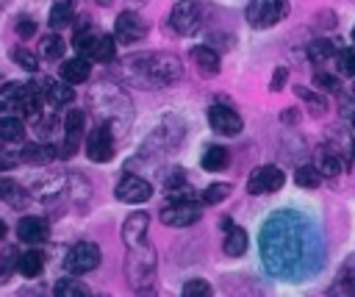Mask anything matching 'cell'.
Masks as SVG:
<instances>
[{
    "instance_id": "cell-1",
    "label": "cell",
    "mask_w": 355,
    "mask_h": 297,
    "mask_svg": "<svg viewBox=\"0 0 355 297\" xmlns=\"http://www.w3.org/2000/svg\"><path fill=\"white\" fill-rule=\"evenodd\" d=\"M183 67L175 56L169 53H139V56H128L122 61V80L130 86H141V89H158V86H169L180 78Z\"/></svg>"
},
{
    "instance_id": "cell-2",
    "label": "cell",
    "mask_w": 355,
    "mask_h": 297,
    "mask_svg": "<svg viewBox=\"0 0 355 297\" xmlns=\"http://www.w3.org/2000/svg\"><path fill=\"white\" fill-rule=\"evenodd\" d=\"M288 214H277L269 219L266 230H263V239H272V241H280L277 244H263V261L269 264V272L275 275H286V269L297 266L302 261V239H300V225H286Z\"/></svg>"
},
{
    "instance_id": "cell-3",
    "label": "cell",
    "mask_w": 355,
    "mask_h": 297,
    "mask_svg": "<svg viewBox=\"0 0 355 297\" xmlns=\"http://www.w3.org/2000/svg\"><path fill=\"white\" fill-rule=\"evenodd\" d=\"M128 278L130 286L141 294V291H153V280H155V250L147 241H139L133 247H128Z\"/></svg>"
},
{
    "instance_id": "cell-4",
    "label": "cell",
    "mask_w": 355,
    "mask_h": 297,
    "mask_svg": "<svg viewBox=\"0 0 355 297\" xmlns=\"http://www.w3.org/2000/svg\"><path fill=\"white\" fill-rule=\"evenodd\" d=\"M286 14H288V0H250V6L244 11L247 22L258 31L277 25Z\"/></svg>"
},
{
    "instance_id": "cell-5",
    "label": "cell",
    "mask_w": 355,
    "mask_h": 297,
    "mask_svg": "<svg viewBox=\"0 0 355 297\" xmlns=\"http://www.w3.org/2000/svg\"><path fill=\"white\" fill-rule=\"evenodd\" d=\"M200 25H202V8L194 0H180L169 14V28L178 36H191L200 31Z\"/></svg>"
},
{
    "instance_id": "cell-6",
    "label": "cell",
    "mask_w": 355,
    "mask_h": 297,
    "mask_svg": "<svg viewBox=\"0 0 355 297\" xmlns=\"http://www.w3.org/2000/svg\"><path fill=\"white\" fill-rule=\"evenodd\" d=\"M89 100H92V103H100L97 117H103V122H105V125H111V117H114V114H116V117H119V122H122V111H128V108H130V105H128V100L122 97V92L111 89V86H94V92L89 94Z\"/></svg>"
},
{
    "instance_id": "cell-7",
    "label": "cell",
    "mask_w": 355,
    "mask_h": 297,
    "mask_svg": "<svg viewBox=\"0 0 355 297\" xmlns=\"http://www.w3.org/2000/svg\"><path fill=\"white\" fill-rule=\"evenodd\" d=\"M47 103V80H31V83H22V94H19V117L22 119H31L36 122L39 114H42V105Z\"/></svg>"
},
{
    "instance_id": "cell-8",
    "label": "cell",
    "mask_w": 355,
    "mask_h": 297,
    "mask_svg": "<svg viewBox=\"0 0 355 297\" xmlns=\"http://www.w3.org/2000/svg\"><path fill=\"white\" fill-rule=\"evenodd\" d=\"M64 266L72 272V275H86L92 272L94 266H100V247L92 244V241H78L69 247L67 258H64Z\"/></svg>"
},
{
    "instance_id": "cell-9",
    "label": "cell",
    "mask_w": 355,
    "mask_h": 297,
    "mask_svg": "<svg viewBox=\"0 0 355 297\" xmlns=\"http://www.w3.org/2000/svg\"><path fill=\"white\" fill-rule=\"evenodd\" d=\"M86 155L94 164H105L114 158V130L105 122H97V128L86 136Z\"/></svg>"
},
{
    "instance_id": "cell-10",
    "label": "cell",
    "mask_w": 355,
    "mask_h": 297,
    "mask_svg": "<svg viewBox=\"0 0 355 297\" xmlns=\"http://www.w3.org/2000/svg\"><path fill=\"white\" fill-rule=\"evenodd\" d=\"M283 183H286L283 169L275 167V164H263V167H258V169L250 172L247 192L250 194H269V192H277Z\"/></svg>"
},
{
    "instance_id": "cell-11",
    "label": "cell",
    "mask_w": 355,
    "mask_h": 297,
    "mask_svg": "<svg viewBox=\"0 0 355 297\" xmlns=\"http://www.w3.org/2000/svg\"><path fill=\"white\" fill-rule=\"evenodd\" d=\"M208 125L219 136H239L244 128L239 111H233L230 105H211L208 108Z\"/></svg>"
},
{
    "instance_id": "cell-12",
    "label": "cell",
    "mask_w": 355,
    "mask_h": 297,
    "mask_svg": "<svg viewBox=\"0 0 355 297\" xmlns=\"http://www.w3.org/2000/svg\"><path fill=\"white\" fill-rule=\"evenodd\" d=\"M144 33H147V25L136 11H122L114 22V36L122 44H133V42L144 39Z\"/></svg>"
},
{
    "instance_id": "cell-13",
    "label": "cell",
    "mask_w": 355,
    "mask_h": 297,
    "mask_svg": "<svg viewBox=\"0 0 355 297\" xmlns=\"http://www.w3.org/2000/svg\"><path fill=\"white\" fill-rule=\"evenodd\" d=\"M83 128H86V114L83 111H69L64 117V144L58 147L61 158H69L78 150V144L83 139Z\"/></svg>"
},
{
    "instance_id": "cell-14",
    "label": "cell",
    "mask_w": 355,
    "mask_h": 297,
    "mask_svg": "<svg viewBox=\"0 0 355 297\" xmlns=\"http://www.w3.org/2000/svg\"><path fill=\"white\" fill-rule=\"evenodd\" d=\"M200 217H202V208H200L197 203H169V205L161 211V222L169 225V228L194 225Z\"/></svg>"
},
{
    "instance_id": "cell-15",
    "label": "cell",
    "mask_w": 355,
    "mask_h": 297,
    "mask_svg": "<svg viewBox=\"0 0 355 297\" xmlns=\"http://www.w3.org/2000/svg\"><path fill=\"white\" fill-rule=\"evenodd\" d=\"M150 194H153V186L139 175H125L114 189V197L122 203H144L150 200Z\"/></svg>"
},
{
    "instance_id": "cell-16",
    "label": "cell",
    "mask_w": 355,
    "mask_h": 297,
    "mask_svg": "<svg viewBox=\"0 0 355 297\" xmlns=\"http://www.w3.org/2000/svg\"><path fill=\"white\" fill-rule=\"evenodd\" d=\"M47 233H50V225L44 217H25L17 222V236L25 244H39L47 239Z\"/></svg>"
},
{
    "instance_id": "cell-17",
    "label": "cell",
    "mask_w": 355,
    "mask_h": 297,
    "mask_svg": "<svg viewBox=\"0 0 355 297\" xmlns=\"http://www.w3.org/2000/svg\"><path fill=\"white\" fill-rule=\"evenodd\" d=\"M147 225H150L147 214H144V211H133V214L122 222V241H125V247H133V244L144 241V239H147Z\"/></svg>"
},
{
    "instance_id": "cell-18",
    "label": "cell",
    "mask_w": 355,
    "mask_h": 297,
    "mask_svg": "<svg viewBox=\"0 0 355 297\" xmlns=\"http://www.w3.org/2000/svg\"><path fill=\"white\" fill-rule=\"evenodd\" d=\"M89 72H92V58L89 56H75V58H67L64 64H61V78L64 80H69L72 86L75 83H83L86 78H89Z\"/></svg>"
},
{
    "instance_id": "cell-19",
    "label": "cell",
    "mask_w": 355,
    "mask_h": 297,
    "mask_svg": "<svg viewBox=\"0 0 355 297\" xmlns=\"http://www.w3.org/2000/svg\"><path fill=\"white\" fill-rule=\"evenodd\" d=\"M55 155H58V147L33 142V144H25V147H22L19 161H22V164H33V167H44V164H50Z\"/></svg>"
},
{
    "instance_id": "cell-20",
    "label": "cell",
    "mask_w": 355,
    "mask_h": 297,
    "mask_svg": "<svg viewBox=\"0 0 355 297\" xmlns=\"http://www.w3.org/2000/svg\"><path fill=\"white\" fill-rule=\"evenodd\" d=\"M0 200H6L11 208H28L31 205V192L28 189H22L19 183H14L11 178H0Z\"/></svg>"
},
{
    "instance_id": "cell-21",
    "label": "cell",
    "mask_w": 355,
    "mask_h": 297,
    "mask_svg": "<svg viewBox=\"0 0 355 297\" xmlns=\"http://www.w3.org/2000/svg\"><path fill=\"white\" fill-rule=\"evenodd\" d=\"M72 97H75V92H72V83L69 80H47V105L50 108L58 111V108L69 105Z\"/></svg>"
},
{
    "instance_id": "cell-22",
    "label": "cell",
    "mask_w": 355,
    "mask_h": 297,
    "mask_svg": "<svg viewBox=\"0 0 355 297\" xmlns=\"http://www.w3.org/2000/svg\"><path fill=\"white\" fill-rule=\"evenodd\" d=\"M247 244H250V239H247V230H244V228L230 225V228L225 230V241H222L225 255H233V258H236V255H244Z\"/></svg>"
},
{
    "instance_id": "cell-23",
    "label": "cell",
    "mask_w": 355,
    "mask_h": 297,
    "mask_svg": "<svg viewBox=\"0 0 355 297\" xmlns=\"http://www.w3.org/2000/svg\"><path fill=\"white\" fill-rule=\"evenodd\" d=\"M75 19V3L72 0H55L53 8H50V25L53 31H61L67 25H72Z\"/></svg>"
},
{
    "instance_id": "cell-24",
    "label": "cell",
    "mask_w": 355,
    "mask_h": 297,
    "mask_svg": "<svg viewBox=\"0 0 355 297\" xmlns=\"http://www.w3.org/2000/svg\"><path fill=\"white\" fill-rule=\"evenodd\" d=\"M17 269H19L25 278H39L42 269H44V255H42L39 250H25V253H19Z\"/></svg>"
},
{
    "instance_id": "cell-25",
    "label": "cell",
    "mask_w": 355,
    "mask_h": 297,
    "mask_svg": "<svg viewBox=\"0 0 355 297\" xmlns=\"http://www.w3.org/2000/svg\"><path fill=\"white\" fill-rule=\"evenodd\" d=\"M191 61L197 64V69L202 75H216L219 72V56L211 47H194L191 50Z\"/></svg>"
},
{
    "instance_id": "cell-26",
    "label": "cell",
    "mask_w": 355,
    "mask_h": 297,
    "mask_svg": "<svg viewBox=\"0 0 355 297\" xmlns=\"http://www.w3.org/2000/svg\"><path fill=\"white\" fill-rule=\"evenodd\" d=\"M97 36H100V33H94L86 22H83L80 28H75V36H72V47H75V53H80V56H89V58H92V50H94Z\"/></svg>"
},
{
    "instance_id": "cell-27",
    "label": "cell",
    "mask_w": 355,
    "mask_h": 297,
    "mask_svg": "<svg viewBox=\"0 0 355 297\" xmlns=\"http://www.w3.org/2000/svg\"><path fill=\"white\" fill-rule=\"evenodd\" d=\"M227 164H230V153L225 147H208L205 155H202V169L205 172H222V169H227Z\"/></svg>"
},
{
    "instance_id": "cell-28",
    "label": "cell",
    "mask_w": 355,
    "mask_h": 297,
    "mask_svg": "<svg viewBox=\"0 0 355 297\" xmlns=\"http://www.w3.org/2000/svg\"><path fill=\"white\" fill-rule=\"evenodd\" d=\"M25 136V122L22 117H0V139L3 142H22Z\"/></svg>"
},
{
    "instance_id": "cell-29",
    "label": "cell",
    "mask_w": 355,
    "mask_h": 297,
    "mask_svg": "<svg viewBox=\"0 0 355 297\" xmlns=\"http://www.w3.org/2000/svg\"><path fill=\"white\" fill-rule=\"evenodd\" d=\"M114 56H116V36L100 33L92 50V61H114Z\"/></svg>"
},
{
    "instance_id": "cell-30",
    "label": "cell",
    "mask_w": 355,
    "mask_h": 297,
    "mask_svg": "<svg viewBox=\"0 0 355 297\" xmlns=\"http://www.w3.org/2000/svg\"><path fill=\"white\" fill-rule=\"evenodd\" d=\"M294 92H297V97L308 105V111H311V114H316V117H319V114H324V111H327V100H324V94H322V92H313V89H305V86H297Z\"/></svg>"
},
{
    "instance_id": "cell-31",
    "label": "cell",
    "mask_w": 355,
    "mask_h": 297,
    "mask_svg": "<svg viewBox=\"0 0 355 297\" xmlns=\"http://www.w3.org/2000/svg\"><path fill=\"white\" fill-rule=\"evenodd\" d=\"M19 94H22V83H3L0 86V111H17L19 105Z\"/></svg>"
},
{
    "instance_id": "cell-32",
    "label": "cell",
    "mask_w": 355,
    "mask_h": 297,
    "mask_svg": "<svg viewBox=\"0 0 355 297\" xmlns=\"http://www.w3.org/2000/svg\"><path fill=\"white\" fill-rule=\"evenodd\" d=\"M89 289L78 278H61L55 280V297H86Z\"/></svg>"
},
{
    "instance_id": "cell-33",
    "label": "cell",
    "mask_w": 355,
    "mask_h": 297,
    "mask_svg": "<svg viewBox=\"0 0 355 297\" xmlns=\"http://www.w3.org/2000/svg\"><path fill=\"white\" fill-rule=\"evenodd\" d=\"M316 169L324 175V178H336L341 172V161L330 153V150H319L316 153Z\"/></svg>"
},
{
    "instance_id": "cell-34",
    "label": "cell",
    "mask_w": 355,
    "mask_h": 297,
    "mask_svg": "<svg viewBox=\"0 0 355 297\" xmlns=\"http://www.w3.org/2000/svg\"><path fill=\"white\" fill-rule=\"evenodd\" d=\"M322 178L324 175L316 169V164L313 167H297V172H294V183L302 186V189H316L322 183Z\"/></svg>"
},
{
    "instance_id": "cell-35",
    "label": "cell",
    "mask_w": 355,
    "mask_h": 297,
    "mask_svg": "<svg viewBox=\"0 0 355 297\" xmlns=\"http://www.w3.org/2000/svg\"><path fill=\"white\" fill-rule=\"evenodd\" d=\"M39 47H42V56H44L47 61H58V58L64 56V42H61L58 33H47Z\"/></svg>"
},
{
    "instance_id": "cell-36",
    "label": "cell",
    "mask_w": 355,
    "mask_h": 297,
    "mask_svg": "<svg viewBox=\"0 0 355 297\" xmlns=\"http://www.w3.org/2000/svg\"><path fill=\"white\" fill-rule=\"evenodd\" d=\"M230 192H233V186H230V183H211V186L200 194V200H202L205 205H216V203L227 200V197H230Z\"/></svg>"
},
{
    "instance_id": "cell-37",
    "label": "cell",
    "mask_w": 355,
    "mask_h": 297,
    "mask_svg": "<svg viewBox=\"0 0 355 297\" xmlns=\"http://www.w3.org/2000/svg\"><path fill=\"white\" fill-rule=\"evenodd\" d=\"M61 189H64V178H61V175H44V178L36 183L33 194H36V197H53V194L61 192Z\"/></svg>"
},
{
    "instance_id": "cell-38",
    "label": "cell",
    "mask_w": 355,
    "mask_h": 297,
    "mask_svg": "<svg viewBox=\"0 0 355 297\" xmlns=\"http://www.w3.org/2000/svg\"><path fill=\"white\" fill-rule=\"evenodd\" d=\"M330 294H355V266H344V272L333 283Z\"/></svg>"
},
{
    "instance_id": "cell-39",
    "label": "cell",
    "mask_w": 355,
    "mask_h": 297,
    "mask_svg": "<svg viewBox=\"0 0 355 297\" xmlns=\"http://www.w3.org/2000/svg\"><path fill=\"white\" fill-rule=\"evenodd\" d=\"M336 53V47H333V42H327V39H316V42H311L308 44V56H311V61H327L330 56Z\"/></svg>"
},
{
    "instance_id": "cell-40",
    "label": "cell",
    "mask_w": 355,
    "mask_h": 297,
    "mask_svg": "<svg viewBox=\"0 0 355 297\" xmlns=\"http://www.w3.org/2000/svg\"><path fill=\"white\" fill-rule=\"evenodd\" d=\"M183 297H211V283L202 280V278L186 280L183 283Z\"/></svg>"
},
{
    "instance_id": "cell-41",
    "label": "cell",
    "mask_w": 355,
    "mask_h": 297,
    "mask_svg": "<svg viewBox=\"0 0 355 297\" xmlns=\"http://www.w3.org/2000/svg\"><path fill=\"white\" fill-rule=\"evenodd\" d=\"M11 56H14V61H17V64H19L22 69H28V72H36V69H39V58L33 56V50L17 47V50H14Z\"/></svg>"
},
{
    "instance_id": "cell-42",
    "label": "cell",
    "mask_w": 355,
    "mask_h": 297,
    "mask_svg": "<svg viewBox=\"0 0 355 297\" xmlns=\"http://www.w3.org/2000/svg\"><path fill=\"white\" fill-rule=\"evenodd\" d=\"M338 72L341 75H355V50H344L341 56H338Z\"/></svg>"
},
{
    "instance_id": "cell-43",
    "label": "cell",
    "mask_w": 355,
    "mask_h": 297,
    "mask_svg": "<svg viewBox=\"0 0 355 297\" xmlns=\"http://www.w3.org/2000/svg\"><path fill=\"white\" fill-rule=\"evenodd\" d=\"M14 28H17V36H19V39H31V36L36 33V22H33L31 17H25V14L17 19V25H14Z\"/></svg>"
},
{
    "instance_id": "cell-44",
    "label": "cell",
    "mask_w": 355,
    "mask_h": 297,
    "mask_svg": "<svg viewBox=\"0 0 355 297\" xmlns=\"http://www.w3.org/2000/svg\"><path fill=\"white\" fill-rule=\"evenodd\" d=\"M313 83H316L319 89H324V92H338V78H333V75H327V72H316V75H313Z\"/></svg>"
},
{
    "instance_id": "cell-45",
    "label": "cell",
    "mask_w": 355,
    "mask_h": 297,
    "mask_svg": "<svg viewBox=\"0 0 355 297\" xmlns=\"http://www.w3.org/2000/svg\"><path fill=\"white\" fill-rule=\"evenodd\" d=\"M17 261H19L17 250H14V247H6V250H3V258H0V264H3V272H11V269L17 266Z\"/></svg>"
},
{
    "instance_id": "cell-46",
    "label": "cell",
    "mask_w": 355,
    "mask_h": 297,
    "mask_svg": "<svg viewBox=\"0 0 355 297\" xmlns=\"http://www.w3.org/2000/svg\"><path fill=\"white\" fill-rule=\"evenodd\" d=\"M286 78H288V69H286V67H277L275 75H272V80H269V89H272V92H280L283 83H286Z\"/></svg>"
},
{
    "instance_id": "cell-47",
    "label": "cell",
    "mask_w": 355,
    "mask_h": 297,
    "mask_svg": "<svg viewBox=\"0 0 355 297\" xmlns=\"http://www.w3.org/2000/svg\"><path fill=\"white\" fill-rule=\"evenodd\" d=\"M17 161H19V158H14V155H8V153H3V150H0V172L14 169V167H17Z\"/></svg>"
},
{
    "instance_id": "cell-48",
    "label": "cell",
    "mask_w": 355,
    "mask_h": 297,
    "mask_svg": "<svg viewBox=\"0 0 355 297\" xmlns=\"http://www.w3.org/2000/svg\"><path fill=\"white\" fill-rule=\"evenodd\" d=\"M3 236H6V222L0 219V239H3Z\"/></svg>"
},
{
    "instance_id": "cell-49",
    "label": "cell",
    "mask_w": 355,
    "mask_h": 297,
    "mask_svg": "<svg viewBox=\"0 0 355 297\" xmlns=\"http://www.w3.org/2000/svg\"><path fill=\"white\" fill-rule=\"evenodd\" d=\"M94 3H100V6H108V3H111V0H94Z\"/></svg>"
},
{
    "instance_id": "cell-50",
    "label": "cell",
    "mask_w": 355,
    "mask_h": 297,
    "mask_svg": "<svg viewBox=\"0 0 355 297\" xmlns=\"http://www.w3.org/2000/svg\"><path fill=\"white\" fill-rule=\"evenodd\" d=\"M352 42H355V28H352Z\"/></svg>"
}]
</instances>
